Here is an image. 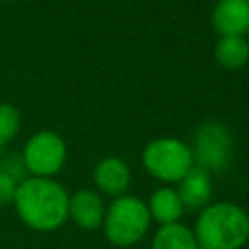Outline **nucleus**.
Listing matches in <instances>:
<instances>
[{
  "label": "nucleus",
  "mask_w": 249,
  "mask_h": 249,
  "mask_svg": "<svg viewBox=\"0 0 249 249\" xmlns=\"http://www.w3.org/2000/svg\"><path fill=\"white\" fill-rule=\"evenodd\" d=\"M19 128V113L10 103H0V156L4 146L18 134Z\"/></svg>",
  "instance_id": "14"
},
{
  "label": "nucleus",
  "mask_w": 249,
  "mask_h": 249,
  "mask_svg": "<svg viewBox=\"0 0 249 249\" xmlns=\"http://www.w3.org/2000/svg\"><path fill=\"white\" fill-rule=\"evenodd\" d=\"M195 237L198 249H239L249 239V216L233 202H216L200 210Z\"/></svg>",
  "instance_id": "2"
},
{
  "label": "nucleus",
  "mask_w": 249,
  "mask_h": 249,
  "mask_svg": "<svg viewBox=\"0 0 249 249\" xmlns=\"http://www.w3.org/2000/svg\"><path fill=\"white\" fill-rule=\"evenodd\" d=\"M21 160L31 177H53L66 161V144L56 132L39 130L25 142Z\"/></svg>",
  "instance_id": "6"
},
{
  "label": "nucleus",
  "mask_w": 249,
  "mask_h": 249,
  "mask_svg": "<svg viewBox=\"0 0 249 249\" xmlns=\"http://www.w3.org/2000/svg\"><path fill=\"white\" fill-rule=\"evenodd\" d=\"M196 167L204 171L220 173L230 167L233 156V142L230 130L222 123H204L195 134V144L191 148Z\"/></svg>",
  "instance_id": "5"
},
{
  "label": "nucleus",
  "mask_w": 249,
  "mask_h": 249,
  "mask_svg": "<svg viewBox=\"0 0 249 249\" xmlns=\"http://www.w3.org/2000/svg\"><path fill=\"white\" fill-rule=\"evenodd\" d=\"M152 249H198V243L193 230L175 222L161 226L156 231L152 239Z\"/></svg>",
  "instance_id": "12"
},
{
  "label": "nucleus",
  "mask_w": 249,
  "mask_h": 249,
  "mask_svg": "<svg viewBox=\"0 0 249 249\" xmlns=\"http://www.w3.org/2000/svg\"><path fill=\"white\" fill-rule=\"evenodd\" d=\"M0 171L10 175L14 181L21 183L25 179V165H23V160L19 156H6L2 161H0Z\"/></svg>",
  "instance_id": "15"
},
{
  "label": "nucleus",
  "mask_w": 249,
  "mask_h": 249,
  "mask_svg": "<svg viewBox=\"0 0 249 249\" xmlns=\"http://www.w3.org/2000/svg\"><path fill=\"white\" fill-rule=\"evenodd\" d=\"M216 58L224 68H241L249 58V43L239 35H222L216 43Z\"/></svg>",
  "instance_id": "13"
},
{
  "label": "nucleus",
  "mask_w": 249,
  "mask_h": 249,
  "mask_svg": "<svg viewBox=\"0 0 249 249\" xmlns=\"http://www.w3.org/2000/svg\"><path fill=\"white\" fill-rule=\"evenodd\" d=\"M95 185L109 196H123L130 185V169L119 158H105L95 165Z\"/></svg>",
  "instance_id": "10"
},
{
  "label": "nucleus",
  "mask_w": 249,
  "mask_h": 249,
  "mask_svg": "<svg viewBox=\"0 0 249 249\" xmlns=\"http://www.w3.org/2000/svg\"><path fill=\"white\" fill-rule=\"evenodd\" d=\"M191 148L177 138H156L142 152V163L156 179L179 183L193 169Z\"/></svg>",
  "instance_id": "4"
},
{
  "label": "nucleus",
  "mask_w": 249,
  "mask_h": 249,
  "mask_svg": "<svg viewBox=\"0 0 249 249\" xmlns=\"http://www.w3.org/2000/svg\"><path fill=\"white\" fill-rule=\"evenodd\" d=\"M18 185H19L18 181H14L10 175L0 171V206H6L10 202H14Z\"/></svg>",
  "instance_id": "16"
},
{
  "label": "nucleus",
  "mask_w": 249,
  "mask_h": 249,
  "mask_svg": "<svg viewBox=\"0 0 249 249\" xmlns=\"http://www.w3.org/2000/svg\"><path fill=\"white\" fill-rule=\"evenodd\" d=\"M68 193L51 177H25L16 191V212L35 231H53L68 218Z\"/></svg>",
  "instance_id": "1"
},
{
  "label": "nucleus",
  "mask_w": 249,
  "mask_h": 249,
  "mask_svg": "<svg viewBox=\"0 0 249 249\" xmlns=\"http://www.w3.org/2000/svg\"><path fill=\"white\" fill-rule=\"evenodd\" d=\"M68 216L82 230H97L105 218V206L97 193L93 191H76L68 198Z\"/></svg>",
  "instance_id": "8"
},
{
  "label": "nucleus",
  "mask_w": 249,
  "mask_h": 249,
  "mask_svg": "<svg viewBox=\"0 0 249 249\" xmlns=\"http://www.w3.org/2000/svg\"><path fill=\"white\" fill-rule=\"evenodd\" d=\"M212 23L220 35L249 33V0H218L212 10Z\"/></svg>",
  "instance_id": "7"
},
{
  "label": "nucleus",
  "mask_w": 249,
  "mask_h": 249,
  "mask_svg": "<svg viewBox=\"0 0 249 249\" xmlns=\"http://www.w3.org/2000/svg\"><path fill=\"white\" fill-rule=\"evenodd\" d=\"M148 204L132 195L117 196L109 210H105L103 230L107 239L117 247H130L138 243L150 226Z\"/></svg>",
  "instance_id": "3"
},
{
  "label": "nucleus",
  "mask_w": 249,
  "mask_h": 249,
  "mask_svg": "<svg viewBox=\"0 0 249 249\" xmlns=\"http://www.w3.org/2000/svg\"><path fill=\"white\" fill-rule=\"evenodd\" d=\"M185 210H204L212 196V181L208 171L193 167L181 181L177 191Z\"/></svg>",
  "instance_id": "9"
},
{
  "label": "nucleus",
  "mask_w": 249,
  "mask_h": 249,
  "mask_svg": "<svg viewBox=\"0 0 249 249\" xmlns=\"http://www.w3.org/2000/svg\"><path fill=\"white\" fill-rule=\"evenodd\" d=\"M183 210L185 208H183V202H181L177 191L169 189V187H161V189L154 191V195L150 198V204H148L150 218H154L161 226L175 224L181 218Z\"/></svg>",
  "instance_id": "11"
}]
</instances>
